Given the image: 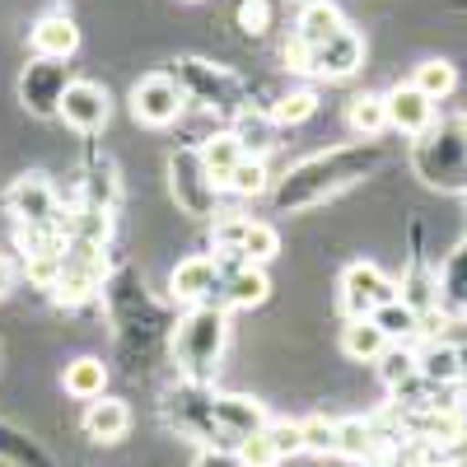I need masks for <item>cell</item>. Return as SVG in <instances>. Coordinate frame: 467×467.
I'll list each match as a JSON object with an SVG mask.
<instances>
[{
  "mask_svg": "<svg viewBox=\"0 0 467 467\" xmlns=\"http://www.w3.org/2000/svg\"><path fill=\"white\" fill-rule=\"evenodd\" d=\"M383 103H388V131H398V136H420L425 127L435 122V99H425L411 80L407 85H393L383 94Z\"/></svg>",
  "mask_w": 467,
  "mask_h": 467,
  "instance_id": "cell-15",
  "label": "cell"
},
{
  "mask_svg": "<svg viewBox=\"0 0 467 467\" xmlns=\"http://www.w3.org/2000/svg\"><path fill=\"white\" fill-rule=\"evenodd\" d=\"M271 182H276V178L266 173V160H257V154H244V160L234 164V173L224 178V192H234V197H266Z\"/></svg>",
  "mask_w": 467,
  "mask_h": 467,
  "instance_id": "cell-31",
  "label": "cell"
},
{
  "mask_svg": "<svg viewBox=\"0 0 467 467\" xmlns=\"http://www.w3.org/2000/svg\"><path fill=\"white\" fill-rule=\"evenodd\" d=\"M224 337H229V323H224L220 304H192L187 314L178 318V327H173V360H178L187 383H211L215 379L220 356H224Z\"/></svg>",
  "mask_w": 467,
  "mask_h": 467,
  "instance_id": "cell-2",
  "label": "cell"
},
{
  "mask_svg": "<svg viewBox=\"0 0 467 467\" xmlns=\"http://www.w3.org/2000/svg\"><path fill=\"white\" fill-rule=\"evenodd\" d=\"M453 350H458V383H467V341L453 346Z\"/></svg>",
  "mask_w": 467,
  "mask_h": 467,
  "instance_id": "cell-41",
  "label": "cell"
},
{
  "mask_svg": "<svg viewBox=\"0 0 467 467\" xmlns=\"http://www.w3.org/2000/svg\"><path fill=\"white\" fill-rule=\"evenodd\" d=\"M131 431V411L127 402H117V398H94L89 411H85V435L94 444H117V440H127Z\"/></svg>",
  "mask_w": 467,
  "mask_h": 467,
  "instance_id": "cell-18",
  "label": "cell"
},
{
  "mask_svg": "<svg viewBox=\"0 0 467 467\" xmlns=\"http://www.w3.org/2000/svg\"><path fill=\"white\" fill-rule=\"evenodd\" d=\"M360 66H365V37L356 28H337L327 43L304 47V61H299V70L318 75V80H350Z\"/></svg>",
  "mask_w": 467,
  "mask_h": 467,
  "instance_id": "cell-7",
  "label": "cell"
},
{
  "mask_svg": "<svg viewBox=\"0 0 467 467\" xmlns=\"http://www.w3.org/2000/svg\"><path fill=\"white\" fill-rule=\"evenodd\" d=\"M435 285H440V308L462 314V308H467V234L453 244V253L444 257V266L435 271Z\"/></svg>",
  "mask_w": 467,
  "mask_h": 467,
  "instance_id": "cell-19",
  "label": "cell"
},
{
  "mask_svg": "<svg viewBox=\"0 0 467 467\" xmlns=\"http://www.w3.org/2000/svg\"><path fill=\"white\" fill-rule=\"evenodd\" d=\"M266 435H271V444H276V453H281V458H290V453H304L299 420H266Z\"/></svg>",
  "mask_w": 467,
  "mask_h": 467,
  "instance_id": "cell-36",
  "label": "cell"
},
{
  "mask_svg": "<svg viewBox=\"0 0 467 467\" xmlns=\"http://www.w3.org/2000/svg\"><path fill=\"white\" fill-rule=\"evenodd\" d=\"M369 318L379 323V332H383L388 341H416V337H420V314H416L402 295L388 299V304H379Z\"/></svg>",
  "mask_w": 467,
  "mask_h": 467,
  "instance_id": "cell-25",
  "label": "cell"
},
{
  "mask_svg": "<svg viewBox=\"0 0 467 467\" xmlns=\"http://www.w3.org/2000/svg\"><path fill=\"white\" fill-rule=\"evenodd\" d=\"M383 164H388V150L379 140H350V145L318 150L271 182V206H276V215L314 211V206L341 197V192H350L356 182L374 178Z\"/></svg>",
  "mask_w": 467,
  "mask_h": 467,
  "instance_id": "cell-1",
  "label": "cell"
},
{
  "mask_svg": "<svg viewBox=\"0 0 467 467\" xmlns=\"http://www.w3.org/2000/svg\"><path fill=\"white\" fill-rule=\"evenodd\" d=\"M374 449H379V435H374L369 420H360V416L337 420V449L332 453H341L350 462H365V458H374Z\"/></svg>",
  "mask_w": 467,
  "mask_h": 467,
  "instance_id": "cell-28",
  "label": "cell"
},
{
  "mask_svg": "<svg viewBox=\"0 0 467 467\" xmlns=\"http://www.w3.org/2000/svg\"><path fill=\"white\" fill-rule=\"evenodd\" d=\"M411 85L425 94V99H449L453 89H458V66L453 61H444V57H425L420 66H416V75H411Z\"/></svg>",
  "mask_w": 467,
  "mask_h": 467,
  "instance_id": "cell-30",
  "label": "cell"
},
{
  "mask_svg": "<svg viewBox=\"0 0 467 467\" xmlns=\"http://www.w3.org/2000/svg\"><path fill=\"white\" fill-rule=\"evenodd\" d=\"M234 19H239V28L248 37H262L271 28V5H266V0H239V15H234Z\"/></svg>",
  "mask_w": 467,
  "mask_h": 467,
  "instance_id": "cell-37",
  "label": "cell"
},
{
  "mask_svg": "<svg viewBox=\"0 0 467 467\" xmlns=\"http://www.w3.org/2000/svg\"><path fill=\"white\" fill-rule=\"evenodd\" d=\"M411 169L435 192H467V145L458 136V122H435L420 136H411Z\"/></svg>",
  "mask_w": 467,
  "mask_h": 467,
  "instance_id": "cell-3",
  "label": "cell"
},
{
  "mask_svg": "<svg viewBox=\"0 0 467 467\" xmlns=\"http://www.w3.org/2000/svg\"><path fill=\"white\" fill-rule=\"evenodd\" d=\"M346 122H350V131H356L360 140H379L388 131V103H383V94H356L350 108H346Z\"/></svg>",
  "mask_w": 467,
  "mask_h": 467,
  "instance_id": "cell-27",
  "label": "cell"
},
{
  "mask_svg": "<svg viewBox=\"0 0 467 467\" xmlns=\"http://www.w3.org/2000/svg\"><path fill=\"white\" fill-rule=\"evenodd\" d=\"M435 337H440V341H449V346H462V341H467V314L444 318V323L435 327Z\"/></svg>",
  "mask_w": 467,
  "mask_h": 467,
  "instance_id": "cell-38",
  "label": "cell"
},
{
  "mask_svg": "<svg viewBox=\"0 0 467 467\" xmlns=\"http://www.w3.org/2000/svg\"><path fill=\"white\" fill-rule=\"evenodd\" d=\"M314 112H318V94L314 89H285V94H276V103H266V117L276 127H299Z\"/></svg>",
  "mask_w": 467,
  "mask_h": 467,
  "instance_id": "cell-32",
  "label": "cell"
},
{
  "mask_svg": "<svg viewBox=\"0 0 467 467\" xmlns=\"http://www.w3.org/2000/svg\"><path fill=\"white\" fill-rule=\"evenodd\" d=\"M374 365H379V379H383L388 388H398L402 379L416 374V346H411V341H388L383 356H379Z\"/></svg>",
  "mask_w": 467,
  "mask_h": 467,
  "instance_id": "cell-33",
  "label": "cell"
},
{
  "mask_svg": "<svg viewBox=\"0 0 467 467\" xmlns=\"http://www.w3.org/2000/svg\"><path fill=\"white\" fill-rule=\"evenodd\" d=\"M197 154H202V164H206V173L215 178L220 192H224V178L234 173V164L244 160V150H239V140H234V131H211V136L197 145Z\"/></svg>",
  "mask_w": 467,
  "mask_h": 467,
  "instance_id": "cell-22",
  "label": "cell"
},
{
  "mask_svg": "<svg viewBox=\"0 0 467 467\" xmlns=\"http://www.w3.org/2000/svg\"><path fill=\"white\" fill-rule=\"evenodd\" d=\"M229 131H234V140H239V150L244 154H257V160H266V150L276 145V122L266 117V108H244V112H234L229 117Z\"/></svg>",
  "mask_w": 467,
  "mask_h": 467,
  "instance_id": "cell-20",
  "label": "cell"
},
{
  "mask_svg": "<svg viewBox=\"0 0 467 467\" xmlns=\"http://www.w3.org/2000/svg\"><path fill=\"white\" fill-rule=\"evenodd\" d=\"M10 285H15V262H10V257H0V299L10 295Z\"/></svg>",
  "mask_w": 467,
  "mask_h": 467,
  "instance_id": "cell-40",
  "label": "cell"
},
{
  "mask_svg": "<svg viewBox=\"0 0 467 467\" xmlns=\"http://www.w3.org/2000/svg\"><path fill=\"white\" fill-rule=\"evenodd\" d=\"M57 117L70 127V131H80V136H94L108 127V117H112V99L99 80H70L61 103H57Z\"/></svg>",
  "mask_w": 467,
  "mask_h": 467,
  "instance_id": "cell-11",
  "label": "cell"
},
{
  "mask_svg": "<svg viewBox=\"0 0 467 467\" xmlns=\"http://www.w3.org/2000/svg\"><path fill=\"white\" fill-rule=\"evenodd\" d=\"M383 346H388V337L379 332L374 318H350L341 327V350H346V360H356V365H374L383 356Z\"/></svg>",
  "mask_w": 467,
  "mask_h": 467,
  "instance_id": "cell-21",
  "label": "cell"
},
{
  "mask_svg": "<svg viewBox=\"0 0 467 467\" xmlns=\"http://www.w3.org/2000/svg\"><path fill=\"white\" fill-rule=\"evenodd\" d=\"M458 136H462V145H467V112L458 117Z\"/></svg>",
  "mask_w": 467,
  "mask_h": 467,
  "instance_id": "cell-42",
  "label": "cell"
},
{
  "mask_svg": "<svg viewBox=\"0 0 467 467\" xmlns=\"http://www.w3.org/2000/svg\"><path fill=\"white\" fill-rule=\"evenodd\" d=\"M5 206H10V215H15L24 229H66L61 197H57V187H52L43 173L15 178V187L5 192Z\"/></svg>",
  "mask_w": 467,
  "mask_h": 467,
  "instance_id": "cell-6",
  "label": "cell"
},
{
  "mask_svg": "<svg viewBox=\"0 0 467 467\" xmlns=\"http://www.w3.org/2000/svg\"><path fill=\"white\" fill-rule=\"evenodd\" d=\"M117 197H122V178H117V169H112L108 160H94V164L85 169V178H80V202L112 211Z\"/></svg>",
  "mask_w": 467,
  "mask_h": 467,
  "instance_id": "cell-26",
  "label": "cell"
},
{
  "mask_svg": "<svg viewBox=\"0 0 467 467\" xmlns=\"http://www.w3.org/2000/svg\"><path fill=\"white\" fill-rule=\"evenodd\" d=\"M61 383H66V393H70V398L94 402V398H103V388H108V365L94 360V356H80V360H70V365H66Z\"/></svg>",
  "mask_w": 467,
  "mask_h": 467,
  "instance_id": "cell-24",
  "label": "cell"
},
{
  "mask_svg": "<svg viewBox=\"0 0 467 467\" xmlns=\"http://www.w3.org/2000/svg\"><path fill=\"white\" fill-rule=\"evenodd\" d=\"M234 458H239V467H276L281 462V453H276V444H271L266 431L239 440V444H234Z\"/></svg>",
  "mask_w": 467,
  "mask_h": 467,
  "instance_id": "cell-34",
  "label": "cell"
},
{
  "mask_svg": "<svg viewBox=\"0 0 467 467\" xmlns=\"http://www.w3.org/2000/svg\"><path fill=\"white\" fill-rule=\"evenodd\" d=\"M173 66H178L173 80L187 94V103H197V108H206L215 117H234V112H244L253 103L248 85L229 66H215V61H202V57H178Z\"/></svg>",
  "mask_w": 467,
  "mask_h": 467,
  "instance_id": "cell-4",
  "label": "cell"
},
{
  "mask_svg": "<svg viewBox=\"0 0 467 467\" xmlns=\"http://www.w3.org/2000/svg\"><path fill=\"white\" fill-rule=\"evenodd\" d=\"M276 253H281V234H276V224H266V220H253V215H248L244 239H239V262L266 266Z\"/></svg>",
  "mask_w": 467,
  "mask_h": 467,
  "instance_id": "cell-29",
  "label": "cell"
},
{
  "mask_svg": "<svg viewBox=\"0 0 467 467\" xmlns=\"http://www.w3.org/2000/svg\"><path fill=\"white\" fill-rule=\"evenodd\" d=\"M337 28H346V15H341L337 0H304L299 19H295V43L299 47H318Z\"/></svg>",
  "mask_w": 467,
  "mask_h": 467,
  "instance_id": "cell-17",
  "label": "cell"
},
{
  "mask_svg": "<svg viewBox=\"0 0 467 467\" xmlns=\"http://www.w3.org/2000/svg\"><path fill=\"white\" fill-rule=\"evenodd\" d=\"M220 271H224V262L220 257H211V253H202V257H182L178 266H173V276H169V295L178 299V304H211L215 299V285H220Z\"/></svg>",
  "mask_w": 467,
  "mask_h": 467,
  "instance_id": "cell-14",
  "label": "cell"
},
{
  "mask_svg": "<svg viewBox=\"0 0 467 467\" xmlns=\"http://www.w3.org/2000/svg\"><path fill=\"white\" fill-rule=\"evenodd\" d=\"M211 420H215V440H220V449H234L239 440L266 431V407L253 402V398L229 393V398H211Z\"/></svg>",
  "mask_w": 467,
  "mask_h": 467,
  "instance_id": "cell-13",
  "label": "cell"
},
{
  "mask_svg": "<svg viewBox=\"0 0 467 467\" xmlns=\"http://www.w3.org/2000/svg\"><path fill=\"white\" fill-rule=\"evenodd\" d=\"M220 262H224V271H220V285H215V299L211 304H220L224 314H229V308H257V304H266V295H271L266 266L229 262V257H220Z\"/></svg>",
  "mask_w": 467,
  "mask_h": 467,
  "instance_id": "cell-12",
  "label": "cell"
},
{
  "mask_svg": "<svg viewBox=\"0 0 467 467\" xmlns=\"http://www.w3.org/2000/svg\"><path fill=\"white\" fill-rule=\"evenodd\" d=\"M416 374H420V379H431V383L453 388V383H458V350H453L449 341L431 337V341L416 350Z\"/></svg>",
  "mask_w": 467,
  "mask_h": 467,
  "instance_id": "cell-23",
  "label": "cell"
},
{
  "mask_svg": "<svg viewBox=\"0 0 467 467\" xmlns=\"http://www.w3.org/2000/svg\"><path fill=\"white\" fill-rule=\"evenodd\" d=\"M299 435H304V453H332L337 449V420H327V416L299 420Z\"/></svg>",
  "mask_w": 467,
  "mask_h": 467,
  "instance_id": "cell-35",
  "label": "cell"
},
{
  "mask_svg": "<svg viewBox=\"0 0 467 467\" xmlns=\"http://www.w3.org/2000/svg\"><path fill=\"white\" fill-rule=\"evenodd\" d=\"M28 47H33V57L66 61L75 47H80V28H75L70 15H43V19L28 28Z\"/></svg>",
  "mask_w": 467,
  "mask_h": 467,
  "instance_id": "cell-16",
  "label": "cell"
},
{
  "mask_svg": "<svg viewBox=\"0 0 467 467\" xmlns=\"http://www.w3.org/2000/svg\"><path fill=\"white\" fill-rule=\"evenodd\" d=\"M197 467H239V458H234V449H211L206 444V453L197 458Z\"/></svg>",
  "mask_w": 467,
  "mask_h": 467,
  "instance_id": "cell-39",
  "label": "cell"
},
{
  "mask_svg": "<svg viewBox=\"0 0 467 467\" xmlns=\"http://www.w3.org/2000/svg\"><path fill=\"white\" fill-rule=\"evenodd\" d=\"M169 192H173V202H178L182 215H197V220L215 215L220 187H215V178L206 173L197 145H182V150L169 154Z\"/></svg>",
  "mask_w": 467,
  "mask_h": 467,
  "instance_id": "cell-5",
  "label": "cell"
},
{
  "mask_svg": "<svg viewBox=\"0 0 467 467\" xmlns=\"http://www.w3.org/2000/svg\"><path fill=\"white\" fill-rule=\"evenodd\" d=\"M70 85V70L66 61L57 57H33L19 75V103L33 112V117H57V103Z\"/></svg>",
  "mask_w": 467,
  "mask_h": 467,
  "instance_id": "cell-10",
  "label": "cell"
},
{
  "mask_svg": "<svg viewBox=\"0 0 467 467\" xmlns=\"http://www.w3.org/2000/svg\"><path fill=\"white\" fill-rule=\"evenodd\" d=\"M388 299H398V281L379 262H350L341 271V308L350 318H369Z\"/></svg>",
  "mask_w": 467,
  "mask_h": 467,
  "instance_id": "cell-8",
  "label": "cell"
},
{
  "mask_svg": "<svg viewBox=\"0 0 467 467\" xmlns=\"http://www.w3.org/2000/svg\"><path fill=\"white\" fill-rule=\"evenodd\" d=\"M187 108V94L173 75H140L131 89V117L140 127H173Z\"/></svg>",
  "mask_w": 467,
  "mask_h": 467,
  "instance_id": "cell-9",
  "label": "cell"
}]
</instances>
